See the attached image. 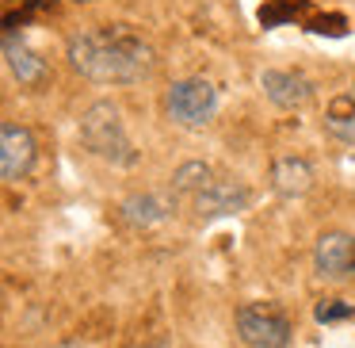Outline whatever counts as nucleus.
<instances>
[{"label": "nucleus", "instance_id": "3", "mask_svg": "<svg viewBox=\"0 0 355 348\" xmlns=\"http://www.w3.org/2000/svg\"><path fill=\"white\" fill-rule=\"evenodd\" d=\"M218 111V88L202 77H184L172 81V88L164 92V115L176 126H187V131H199L214 119Z\"/></svg>", "mask_w": 355, "mask_h": 348}, {"label": "nucleus", "instance_id": "15", "mask_svg": "<svg viewBox=\"0 0 355 348\" xmlns=\"http://www.w3.org/2000/svg\"><path fill=\"white\" fill-rule=\"evenodd\" d=\"M134 348H172L168 340H146V345H134Z\"/></svg>", "mask_w": 355, "mask_h": 348}, {"label": "nucleus", "instance_id": "5", "mask_svg": "<svg viewBox=\"0 0 355 348\" xmlns=\"http://www.w3.org/2000/svg\"><path fill=\"white\" fill-rule=\"evenodd\" d=\"M248 203H252V192L245 188V180H237V176H214L191 199V210L199 218H225V215L245 210Z\"/></svg>", "mask_w": 355, "mask_h": 348}, {"label": "nucleus", "instance_id": "11", "mask_svg": "<svg viewBox=\"0 0 355 348\" xmlns=\"http://www.w3.org/2000/svg\"><path fill=\"white\" fill-rule=\"evenodd\" d=\"M123 218L138 230H149V226H161L164 218L172 215V199L168 195H157V192H146V195H130L123 199Z\"/></svg>", "mask_w": 355, "mask_h": 348}, {"label": "nucleus", "instance_id": "2", "mask_svg": "<svg viewBox=\"0 0 355 348\" xmlns=\"http://www.w3.org/2000/svg\"><path fill=\"white\" fill-rule=\"evenodd\" d=\"M80 142L92 157L107 165H119V169H130L138 161V149H134L130 134L123 126V115L111 100H96L92 108L80 115Z\"/></svg>", "mask_w": 355, "mask_h": 348}, {"label": "nucleus", "instance_id": "8", "mask_svg": "<svg viewBox=\"0 0 355 348\" xmlns=\"http://www.w3.org/2000/svg\"><path fill=\"white\" fill-rule=\"evenodd\" d=\"M260 88H263V96L283 111L306 108L309 96H313L309 77H302V73H294V69H263L260 73Z\"/></svg>", "mask_w": 355, "mask_h": 348}, {"label": "nucleus", "instance_id": "10", "mask_svg": "<svg viewBox=\"0 0 355 348\" xmlns=\"http://www.w3.org/2000/svg\"><path fill=\"white\" fill-rule=\"evenodd\" d=\"M321 126H324V134H329V138L340 142V146L355 149V88L332 96L329 108H324Z\"/></svg>", "mask_w": 355, "mask_h": 348}, {"label": "nucleus", "instance_id": "13", "mask_svg": "<svg viewBox=\"0 0 355 348\" xmlns=\"http://www.w3.org/2000/svg\"><path fill=\"white\" fill-rule=\"evenodd\" d=\"M214 180V172H210L207 161H187L176 169V176H172V195H184V199H195V195L202 192V188Z\"/></svg>", "mask_w": 355, "mask_h": 348}, {"label": "nucleus", "instance_id": "6", "mask_svg": "<svg viewBox=\"0 0 355 348\" xmlns=\"http://www.w3.org/2000/svg\"><path fill=\"white\" fill-rule=\"evenodd\" d=\"M313 268L321 279L329 283H344V279L355 276V238L344 230H329L317 238L313 249Z\"/></svg>", "mask_w": 355, "mask_h": 348}, {"label": "nucleus", "instance_id": "12", "mask_svg": "<svg viewBox=\"0 0 355 348\" xmlns=\"http://www.w3.org/2000/svg\"><path fill=\"white\" fill-rule=\"evenodd\" d=\"M271 184H275V192L286 195V199L306 195L309 184H313V169H309V161H302V157H279V161L271 165Z\"/></svg>", "mask_w": 355, "mask_h": 348}, {"label": "nucleus", "instance_id": "9", "mask_svg": "<svg viewBox=\"0 0 355 348\" xmlns=\"http://www.w3.org/2000/svg\"><path fill=\"white\" fill-rule=\"evenodd\" d=\"M4 62H8L12 77H16L19 85H27V88H35V85L46 81V62H42V58L35 54L19 35H12V31L4 35Z\"/></svg>", "mask_w": 355, "mask_h": 348}, {"label": "nucleus", "instance_id": "7", "mask_svg": "<svg viewBox=\"0 0 355 348\" xmlns=\"http://www.w3.org/2000/svg\"><path fill=\"white\" fill-rule=\"evenodd\" d=\"M35 157H39V142L27 126L19 123H4L0 126V172L8 184L24 180L35 169Z\"/></svg>", "mask_w": 355, "mask_h": 348}, {"label": "nucleus", "instance_id": "14", "mask_svg": "<svg viewBox=\"0 0 355 348\" xmlns=\"http://www.w3.org/2000/svg\"><path fill=\"white\" fill-rule=\"evenodd\" d=\"M344 317H355V306H347L340 299H324L317 306V322H344Z\"/></svg>", "mask_w": 355, "mask_h": 348}, {"label": "nucleus", "instance_id": "1", "mask_svg": "<svg viewBox=\"0 0 355 348\" xmlns=\"http://www.w3.org/2000/svg\"><path fill=\"white\" fill-rule=\"evenodd\" d=\"M65 54H69L73 69L96 85H134V81H146L157 65L149 39L134 31L130 24L88 27V31L73 35Z\"/></svg>", "mask_w": 355, "mask_h": 348}, {"label": "nucleus", "instance_id": "16", "mask_svg": "<svg viewBox=\"0 0 355 348\" xmlns=\"http://www.w3.org/2000/svg\"><path fill=\"white\" fill-rule=\"evenodd\" d=\"M54 348H80V345H73V340H65V345H54Z\"/></svg>", "mask_w": 355, "mask_h": 348}, {"label": "nucleus", "instance_id": "4", "mask_svg": "<svg viewBox=\"0 0 355 348\" xmlns=\"http://www.w3.org/2000/svg\"><path fill=\"white\" fill-rule=\"evenodd\" d=\"M237 337L245 348H286L291 345V317L275 302H248L237 310Z\"/></svg>", "mask_w": 355, "mask_h": 348}]
</instances>
